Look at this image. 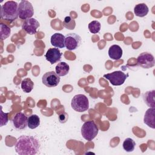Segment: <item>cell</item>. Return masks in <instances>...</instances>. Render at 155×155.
I'll use <instances>...</instances> for the list:
<instances>
[{
  "instance_id": "cell-10",
  "label": "cell",
  "mask_w": 155,
  "mask_h": 155,
  "mask_svg": "<svg viewBox=\"0 0 155 155\" xmlns=\"http://www.w3.org/2000/svg\"><path fill=\"white\" fill-rule=\"evenodd\" d=\"M12 124L16 130H24L28 127V117L22 112L17 113L12 120Z\"/></svg>"
},
{
  "instance_id": "cell-6",
  "label": "cell",
  "mask_w": 155,
  "mask_h": 155,
  "mask_svg": "<svg viewBox=\"0 0 155 155\" xmlns=\"http://www.w3.org/2000/svg\"><path fill=\"white\" fill-rule=\"evenodd\" d=\"M128 77V74H126L122 71H115L104 75V78L108 80L111 84L114 86L122 85Z\"/></svg>"
},
{
  "instance_id": "cell-16",
  "label": "cell",
  "mask_w": 155,
  "mask_h": 155,
  "mask_svg": "<svg viewBox=\"0 0 155 155\" xmlns=\"http://www.w3.org/2000/svg\"><path fill=\"white\" fill-rule=\"evenodd\" d=\"M143 99L144 102L150 108H154L155 107V91L154 90L151 91H146L142 95Z\"/></svg>"
},
{
  "instance_id": "cell-12",
  "label": "cell",
  "mask_w": 155,
  "mask_h": 155,
  "mask_svg": "<svg viewBox=\"0 0 155 155\" xmlns=\"http://www.w3.org/2000/svg\"><path fill=\"white\" fill-rule=\"evenodd\" d=\"M62 55V53L58 48H50L47 50L45 54V58L51 64H54L61 60Z\"/></svg>"
},
{
  "instance_id": "cell-15",
  "label": "cell",
  "mask_w": 155,
  "mask_h": 155,
  "mask_svg": "<svg viewBox=\"0 0 155 155\" xmlns=\"http://www.w3.org/2000/svg\"><path fill=\"white\" fill-rule=\"evenodd\" d=\"M122 49L118 45H112L108 49V56L113 60H119L122 56Z\"/></svg>"
},
{
  "instance_id": "cell-21",
  "label": "cell",
  "mask_w": 155,
  "mask_h": 155,
  "mask_svg": "<svg viewBox=\"0 0 155 155\" xmlns=\"http://www.w3.org/2000/svg\"><path fill=\"white\" fill-rule=\"evenodd\" d=\"M136 143L133 139L128 137L126 138L122 143L123 149L127 152H132L135 148Z\"/></svg>"
},
{
  "instance_id": "cell-2",
  "label": "cell",
  "mask_w": 155,
  "mask_h": 155,
  "mask_svg": "<svg viewBox=\"0 0 155 155\" xmlns=\"http://www.w3.org/2000/svg\"><path fill=\"white\" fill-rule=\"evenodd\" d=\"M19 4L13 1L5 2L1 7V18L12 22L18 17Z\"/></svg>"
},
{
  "instance_id": "cell-24",
  "label": "cell",
  "mask_w": 155,
  "mask_h": 155,
  "mask_svg": "<svg viewBox=\"0 0 155 155\" xmlns=\"http://www.w3.org/2000/svg\"><path fill=\"white\" fill-rule=\"evenodd\" d=\"M88 30L93 34H96L101 30V25L97 21H92L88 24Z\"/></svg>"
},
{
  "instance_id": "cell-11",
  "label": "cell",
  "mask_w": 155,
  "mask_h": 155,
  "mask_svg": "<svg viewBox=\"0 0 155 155\" xmlns=\"http://www.w3.org/2000/svg\"><path fill=\"white\" fill-rule=\"evenodd\" d=\"M39 27V22L33 18L25 20L22 25V28L29 35L35 34L37 32V29Z\"/></svg>"
},
{
  "instance_id": "cell-22",
  "label": "cell",
  "mask_w": 155,
  "mask_h": 155,
  "mask_svg": "<svg viewBox=\"0 0 155 155\" xmlns=\"http://www.w3.org/2000/svg\"><path fill=\"white\" fill-rule=\"evenodd\" d=\"M11 28L6 24L1 23L0 24V38L2 41L7 39L10 35Z\"/></svg>"
},
{
  "instance_id": "cell-17",
  "label": "cell",
  "mask_w": 155,
  "mask_h": 155,
  "mask_svg": "<svg viewBox=\"0 0 155 155\" xmlns=\"http://www.w3.org/2000/svg\"><path fill=\"white\" fill-rule=\"evenodd\" d=\"M149 12L148 6L144 3H140L136 5L134 7V13L136 16L144 17Z\"/></svg>"
},
{
  "instance_id": "cell-13",
  "label": "cell",
  "mask_w": 155,
  "mask_h": 155,
  "mask_svg": "<svg viewBox=\"0 0 155 155\" xmlns=\"http://www.w3.org/2000/svg\"><path fill=\"white\" fill-rule=\"evenodd\" d=\"M143 122L149 127L155 128V108H150L145 113Z\"/></svg>"
},
{
  "instance_id": "cell-18",
  "label": "cell",
  "mask_w": 155,
  "mask_h": 155,
  "mask_svg": "<svg viewBox=\"0 0 155 155\" xmlns=\"http://www.w3.org/2000/svg\"><path fill=\"white\" fill-rule=\"evenodd\" d=\"M70 67L65 62H61L58 63L55 67L56 73L59 76H64L67 75L68 73Z\"/></svg>"
},
{
  "instance_id": "cell-9",
  "label": "cell",
  "mask_w": 155,
  "mask_h": 155,
  "mask_svg": "<svg viewBox=\"0 0 155 155\" xmlns=\"http://www.w3.org/2000/svg\"><path fill=\"white\" fill-rule=\"evenodd\" d=\"M42 82L47 87H54L59 84L60 76L53 71H48L42 76Z\"/></svg>"
},
{
  "instance_id": "cell-23",
  "label": "cell",
  "mask_w": 155,
  "mask_h": 155,
  "mask_svg": "<svg viewBox=\"0 0 155 155\" xmlns=\"http://www.w3.org/2000/svg\"><path fill=\"white\" fill-rule=\"evenodd\" d=\"M62 25L67 29L73 30L76 27V22L71 17L66 16L62 22Z\"/></svg>"
},
{
  "instance_id": "cell-26",
  "label": "cell",
  "mask_w": 155,
  "mask_h": 155,
  "mask_svg": "<svg viewBox=\"0 0 155 155\" xmlns=\"http://www.w3.org/2000/svg\"><path fill=\"white\" fill-rule=\"evenodd\" d=\"M68 115L65 112H63L59 115V120L62 124L65 123L68 120Z\"/></svg>"
},
{
  "instance_id": "cell-4",
  "label": "cell",
  "mask_w": 155,
  "mask_h": 155,
  "mask_svg": "<svg viewBox=\"0 0 155 155\" xmlns=\"http://www.w3.org/2000/svg\"><path fill=\"white\" fill-rule=\"evenodd\" d=\"M71 107L76 111L84 112L89 108V101L87 97L82 94L75 95L71 99Z\"/></svg>"
},
{
  "instance_id": "cell-25",
  "label": "cell",
  "mask_w": 155,
  "mask_h": 155,
  "mask_svg": "<svg viewBox=\"0 0 155 155\" xmlns=\"http://www.w3.org/2000/svg\"><path fill=\"white\" fill-rule=\"evenodd\" d=\"M1 127L5 125L8 122V113H4L2 110V106H1Z\"/></svg>"
},
{
  "instance_id": "cell-20",
  "label": "cell",
  "mask_w": 155,
  "mask_h": 155,
  "mask_svg": "<svg viewBox=\"0 0 155 155\" xmlns=\"http://www.w3.org/2000/svg\"><path fill=\"white\" fill-rule=\"evenodd\" d=\"M40 125V118L36 114H31L28 117V127L35 129Z\"/></svg>"
},
{
  "instance_id": "cell-19",
  "label": "cell",
  "mask_w": 155,
  "mask_h": 155,
  "mask_svg": "<svg viewBox=\"0 0 155 155\" xmlns=\"http://www.w3.org/2000/svg\"><path fill=\"white\" fill-rule=\"evenodd\" d=\"M21 88L25 93H30L33 89L34 83L30 78H25L21 81Z\"/></svg>"
},
{
  "instance_id": "cell-3",
  "label": "cell",
  "mask_w": 155,
  "mask_h": 155,
  "mask_svg": "<svg viewBox=\"0 0 155 155\" xmlns=\"http://www.w3.org/2000/svg\"><path fill=\"white\" fill-rule=\"evenodd\" d=\"M98 127L93 120L84 122L81 129L82 137L87 141H91L95 138L98 134Z\"/></svg>"
},
{
  "instance_id": "cell-7",
  "label": "cell",
  "mask_w": 155,
  "mask_h": 155,
  "mask_svg": "<svg viewBox=\"0 0 155 155\" xmlns=\"http://www.w3.org/2000/svg\"><path fill=\"white\" fill-rule=\"evenodd\" d=\"M81 36L76 33H70L65 36V45L68 50H76L81 45Z\"/></svg>"
},
{
  "instance_id": "cell-5",
  "label": "cell",
  "mask_w": 155,
  "mask_h": 155,
  "mask_svg": "<svg viewBox=\"0 0 155 155\" xmlns=\"http://www.w3.org/2000/svg\"><path fill=\"white\" fill-rule=\"evenodd\" d=\"M34 14L32 4L28 1H21L18 5V17L21 19L31 18Z\"/></svg>"
},
{
  "instance_id": "cell-8",
  "label": "cell",
  "mask_w": 155,
  "mask_h": 155,
  "mask_svg": "<svg viewBox=\"0 0 155 155\" xmlns=\"http://www.w3.org/2000/svg\"><path fill=\"white\" fill-rule=\"evenodd\" d=\"M137 64L143 68H150L154 66L155 60L153 55L148 52H143L137 58Z\"/></svg>"
},
{
  "instance_id": "cell-1",
  "label": "cell",
  "mask_w": 155,
  "mask_h": 155,
  "mask_svg": "<svg viewBox=\"0 0 155 155\" xmlns=\"http://www.w3.org/2000/svg\"><path fill=\"white\" fill-rule=\"evenodd\" d=\"M15 148L19 155H34L38 153L40 144L35 137L22 135L17 139Z\"/></svg>"
},
{
  "instance_id": "cell-14",
  "label": "cell",
  "mask_w": 155,
  "mask_h": 155,
  "mask_svg": "<svg viewBox=\"0 0 155 155\" xmlns=\"http://www.w3.org/2000/svg\"><path fill=\"white\" fill-rule=\"evenodd\" d=\"M50 42L51 45L57 48H63L65 45V36L61 33H56L51 36Z\"/></svg>"
}]
</instances>
